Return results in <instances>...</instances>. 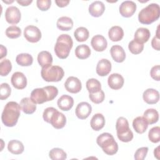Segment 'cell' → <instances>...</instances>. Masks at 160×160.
I'll list each match as a JSON object with an SVG mask.
<instances>
[{
	"instance_id": "1",
	"label": "cell",
	"mask_w": 160,
	"mask_h": 160,
	"mask_svg": "<svg viewBox=\"0 0 160 160\" xmlns=\"http://www.w3.org/2000/svg\"><path fill=\"white\" fill-rule=\"evenodd\" d=\"M20 105L14 101L8 102L4 106L1 115L2 123L8 127L14 126L18 121L21 111Z\"/></svg>"
},
{
	"instance_id": "2",
	"label": "cell",
	"mask_w": 160,
	"mask_h": 160,
	"mask_svg": "<svg viewBox=\"0 0 160 160\" xmlns=\"http://www.w3.org/2000/svg\"><path fill=\"white\" fill-rule=\"evenodd\" d=\"M58 94V89L53 86L36 88L31 93V99L35 104H42L53 100Z\"/></svg>"
},
{
	"instance_id": "3",
	"label": "cell",
	"mask_w": 160,
	"mask_h": 160,
	"mask_svg": "<svg viewBox=\"0 0 160 160\" xmlns=\"http://www.w3.org/2000/svg\"><path fill=\"white\" fill-rule=\"evenodd\" d=\"M73 46L71 37L66 34L58 36L54 46L56 55L60 59H66L68 57L70 51Z\"/></svg>"
},
{
	"instance_id": "4",
	"label": "cell",
	"mask_w": 160,
	"mask_h": 160,
	"mask_svg": "<svg viewBox=\"0 0 160 160\" xmlns=\"http://www.w3.org/2000/svg\"><path fill=\"white\" fill-rule=\"evenodd\" d=\"M159 16V6L156 3H151L140 11L138 20L143 24H150L158 19Z\"/></svg>"
},
{
	"instance_id": "5",
	"label": "cell",
	"mask_w": 160,
	"mask_h": 160,
	"mask_svg": "<svg viewBox=\"0 0 160 160\" xmlns=\"http://www.w3.org/2000/svg\"><path fill=\"white\" fill-rule=\"evenodd\" d=\"M96 142L102 151L108 155H114L118 151V144L112 135L109 132H104L98 136Z\"/></svg>"
},
{
	"instance_id": "6",
	"label": "cell",
	"mask_w": 160,
	"mask_h": 160,
	"mask_svg": "<svg viewBox=\"0 0 160 160\" xmlns=\"http://www.w3.org/2000/svg\"><path fill=\"white\" fill-rule=\"evenodd\" d=\"M116 129L118 139L124 142L131 141L133 139V132L129 128L128 120L124 117H119L116 121Z\"/></svg>"
},
{
	"instance_id": "7",
	"label": "cell",
	"mask_w": 160,
	"mask_h": 160,
	"mask_svg": "<svg viewBox=\"0 0 160 160\" xmlns=\"http://www.w3.org/2000/svg\"><path fill=\"white\" fill-rule=\"evenodd\" d=\"M41 74L42 78L47 82H58L64 77V72L61 67L51 65L48 68H42Z\"/></svg>"
},
{
	"instance_id": "8",
	"label": "cell",
	"mask_w": 160,
	"mask_h": 160,
	"mask_svg": "<svg viewBox=\"0 0 160 160\" xmlns=\"http://www.w3.org/2000/svg\"><path fill=\"white\" fill-rule=\"evenodd\" d=\"M24 36L28 41L34 43L41 39V32L38 27L29 25L24 28Z\"/></svg>"
},
{
	"instance_id": "9",
	"label": "cell",
	"mask_w": 160,
	"mask_h": 160,
	"mask_svg": "<svg viewBox=\"0 0 160 160\" xmlns=\"http://www.w3.org/2000/svg\"><path fill=\"white\" fill-rule=\"evenodd\" d=\"M21 18V14L19 9L14 6L8 7L5 12V19L9 24H18Z\"/></svg>"
},
{
	"instance_id": "10",
	"label": "cell",
	"mask_w": 160,
	"mask_h": 160,
	"mask_svg": "<svg viewBox=\"0 0 160 160\" xmlns=\"http://www.w3.org/2000/svg\"><path fill=\"white\" fill-rule=\"evenodd\" d=\"M119 12L124 18H129L136 10V4L132 1H123L119 6Z\"/></svg>"
},
{
	"instance_id": "11",
	"label": "cell",
	"mask_w": 160,
	"mask_h": 160,
	"mask_svg": "<svg viewBox=\"0 0 160 160\" xmlns=\"http://www.w3.org/2000/svg\"><path fill=\"white\" fill-rule=\"evenodd\" d=\"M64 87L67 91L74 94L79 92L81 90L82 84L78 78L70 76L66 79L64 83Z\"/></svg>"
},
{
	"instance_id": "12",
	"label": "cell",
	"mask_w": 160,
	"mask_h": 160,
	"mask_svg": "<svg viewBox=\"0 0 160 160\" xmlns=\"http://www.w3.org/2000/svg\"><path fill=\"white\" fill-rule=\"evenodd\" d=\"M92 107L87 102H81L79 103L75 109V113L77 117L81 119H86L91 113Z\"/></svg>"
},
{
	"instance_id": "13",
	"label": "cell",
	"mask_w": 160,
	"mask_h": 160,
	"mask_svg": "<svg viewBox=\"0 0 160 160\" xmlns=\"http://www.w3.org/2000/svg\"><path fill=\"white\" fill-rule=\"evenodd\" d=\"M11 83L14 88L18 89H22L27 85V79L25 75L21 72H15L11 78Z\"/></svg>"
},
{
	"instance_id": "14",
	"label": "cell",
	"mask_w": 160,
	"mask_h": 160,
	"mask_svg": "<svg viewBox=\"0 0 160 160\" xmlns=\"http://www.w3.org/2000/svg\"><path fill=\"white\" fill-rule=\"evenodd\" d=\"M91 44L96 51L102 52L106 49L108 42L103 36L97 34L92 38Z\"/></svg>"
},
{
	"instance_id": "15",
	"label": "cell",
	"mask_w": 160,
	"mask_h": 160,
	"mask_svg": "<svg viewBox=\"0 0 160 160\" xmlns=\"http://www.w3.org/2000/svg\"><path fill=\"white\" fill-rule=\"evenodd\" d=\"M124 80L123 77L118 73L111 74L108 79V83L109 86L114 90L121 89L124 84Z\"/></svg>"
},
{
	"instance_id": "16",
	"label": "cell",
	"mask_w": 160,
	"mask_h": 160,
	"mask_svg": "<svg viewBox=\"0 0 160 160\" xmlns=\"http://www.w3.org/2000/svg\"><path fill=\"white\" fill-rule=\"evenodd\" d=\"M143 100L149 104L157 103L159 100V92L152 88H149L145 90L142 94Z\"/></svg>"
},
{
	"instance_id": "17",
	"label": "cell",
	"mask_w": 160,
	"mask_h": 160,
	"mask_svg": "<svg viewBox=\"0 0 160 160\" xmlns=\"http://www.w3.org/2000/svg\"><path fill=\"white\" fill-rule=\"evenodd\" d=\"M66 123V118L64 114L58 110L52 114L50 124L56 129H61L64 127Z\"/></svg>"
},
{
	"instance_id": "18",
	"label": "cell",
	"mask_w": 160,
	"mask_h": 160,
	"mask_svg": "<svg viewBox=\"0 0 160 160\" xmlns=\"http://www.w3.org/2000/svg\"><path fill=\"white\" fill-rule=\"evenodd\" d=\"M96 73L100 76L108 75L111 71V63L107 59H101L96 66Z\"/></svg>"
},
{
	"instance_id": "19",
	"label": "cell",
	"mask_w": 160,
	"mask_h": 160,
	"mask_svg": "<svg viewBox=\"0 0 160 160\" xmlns=\"http://www.w3.org/2000/svg\"><path fill=\"white\" fill-rule=\"evenodd\" d=\"M57 104L58 106L61 110L68 111L72 108L74 104V99L71 96L67 94H64L58 99Z\"/></svg>"
},
{
	"instance_id": "20",
	"label": "cell",
	"mask_w": 160,
	"mask_h": 160,
	"mask_svg": "<svg viewBox=\"0 0 160 160\" xmlns=\"http://www.w3.org/2000/svg\"><path fill=\"white\" fill-rule=\"evenodd\" d=\"M105 6L102 1H95L89 6V12L93 17H99L104 12Z\"/></svg>"
},
{
	"instance_id": "21",
	"label": "cell",
	"mask_w": 160,
	"mask_h": 160,
	"mask_svg": "<svg viewBox=\"0 0 160 160\" xmlns=\"http://www.w3.org/2000/svg\"><path fill=\"white\" fill-rule=\"evenodd\" d=\"M113 60L117 62H122L125 60L126 53L124 49L119 45H114L110 49Z\"/></svg>"
},
{
	"instance_id": "22",
	"label": "cell",
	"mask_w": 160,
	"mask_h": 160,
	"mask_svg": "<svg viewBox=\"0 0 160 160\" xmlns=\"http://www.w3.org/2000/svg\"><path fill=\"white\" fill-rule=\"evenodd\" d=\"M22 111L27 114H31L35 112L36 109V104H35L31 98H24L21 100L19 104Z\"/></svg>"
},
{
	"instance_id": "23",
	"label": "cell",
	"mask_w": 160,
	"mask_h": 160,
	"mask_svg": "<svg viewBox=\"0 0 160 160\" xmlns=\"http://www.w3.org/2000/svg\"><path fill=\"white\" fill-rule=\"evenodd\" d=\"M38 62L42 68H48L52 65V56L49 52L42 51L38 55Z\"/></svg>"
},
{
	"instance_id": "24",
	"label": "cell",
	"mask_w": 160,
	"mask_h": 160,
	"mask_svg": "<svg viewBox=\"0 0 160 160\" xmlns=\"http://www.w3.org/2000/svg\"><path fill=\"white\" fill-rule=\"evenodd\" d=\"M151 36V33L148 28H139L134 34V40L141 44L146 42Z\"/></svg>"
},
{
	"instance_id": "25",
	"label": "cell",
	"mask_w": 160,
	"mask_h": 160,
	"mask_svg": "<svg viewBox=\"0 0 160 160\" xmlns=\"http://www.w3.org/2000/svg\"><path fill=\"white\" fill-rule=\"evenodd\" d=\"M132 127L136 132L142 134L146 131L148 124L143 117L138 116L133 120Z\"/></svg>"
},
{
	"instance_id": "26",
	"label": "cell",
	"mask_w": 160,
	"mask_h": 160,
	"mask_svg": "<svg viewBox=\"0 0 160 160\" xmlns=\"http://www.w3.org/2000/svg\"><path fill=\"white\" fill-rule=\"evenodd\" d=\"M91 127L94 131H99L105 124V119L104 116L101 113L95 114L91 120Z\"/></svg>"
},
{
	"instance_id": "27",
	"label": "cell",
	"mask_w": 160,
	"mask_h": 160,
	"mask_svg": "<svg viewBox=\"0 0 160 160\" xmlns=\"http://www.w3.org/2000/svg\"><path fill=\"white\" fill-rule=\"evenodd\" d=\"M108 36L112 41H121L124 36V31L121 27L114 26L111 27L108 31Z\"/></svg>"
},
{
	"instance_id": "28",
	"label": "cell",
	"mask_w": 160,
	"mask_h": 160,
	"mask_svg": "<svg viewBox=\"0 0 160 160\" xmlns=\"http://www.w3.org/2000/svg\"><path fill=\"white\" fill-rule=\"evenodd\" d=\"M56 25L57 28L61 31H69L73 27V21L69 17L62 16L58 19Z\"/></svg>"
},
{
	"instance_id": "29",
	"label": "cell",
	"mask_w": 160,
	"mask_h": 160,
	"mask_svg": "<svg viewBox=\"0 0 160 160\" xmlns=\"http://www.w3.org/2000/svg\"><path fill=\"white\" fill-rule=\"evenodd\" d=\"M24 145L20 141L11 140L8 144V151L13 154H20L24 151Z\"/></svg>"
},
{
	"instance_id": "30",
	"label": "cell",
	"mask_w": 160,
	"mask_h": 160,
	"mask_svg": "<svg viewBox=\"0 0 160 160\" xmlns=\"http://www.w3.org/2000/svg\"><path fill=\"white\" fill-rule=\"evenodd\" d=\"M143 118L145 119L148 124H152L158 122L159 119V113L155 109H148L144 111Z\"/></svg>"
},
{
	"instance_id": "31",
	"label": "cell",
	"mask_w": 160,
	"mask_h": 160,
	"mask_svg": "<svg viewBox=\"0 0 160 160\" xmlns=\"http://www.w3.org/2000/svg\"><path fill=\"white\" fill-rule=\"evenodd\" d=\"M16 61L21 66H29L32 64L33 58L28 53H21L16 56Z\"/></svg>"
},
{
	"instance_id": "32",
	"label": "cell",
	"mask_w": 160,
	"mask_h": 160,
	"mask_svg": "<svg viewBox=\"0 0 160 160\" xmlns=\"http://www.w3.org/2000/svg\"><path fill=\"white\" fill-rule=\"evenodd\" d=\"M75 55L78 58L80 59H86L91 55V49L88 45H79L75 49Z\"/></svg>"
},
{
	"instance_id": "33",
	"label": "cell",
	"mask_w": 160,
	"mask_h": 160,
	"mask_svg": "<svg viewBox=\"0 0 160 160\" xmlns=\"http://www.w3.org/2000/svg\"><path fill=\"white\" fill-rule=\"evenodd\" d=\"M75 39L78 42L86 41L89 36V31L84 27H79L74 32Z\"/></svg>"
},
{
	"instance_id": "34",
	"label": "cell",
	"mask_w": 160,
	"mask_h": 160,
	"mask_svg": "<svg viewBox=\"0 0 160 160\" xmlns=\"http://www.w3.org/2000/svg\"><path fill=\"white\" fill-rule=\"evenodd\" d=\"M86 88L89 93H94L101 90V82L95 78H91L86 81Z\"/></svg>"
},
{
	"instance_id": "35",
	"label": "cell",
	"mask_w": 160,
	"mask_h": 160,
	"mask_svg": "<svg viewBox=\"0 0 160 160\" xmlns=\"http://www.w3.org/2000/svg\"><path fill=\"white\" fill-rule=\"evenodd\" d=\"M49 156L52 160H64L67 158V154L63 149L55 148L49 151Z\"/></svg>"
},
{
	"instance_id": "36",
	"label": "cell",
	"mask_w": 160,
	"mask_h": 160,
	"mask_svg": "<svg viewBox=\"0 0 160 160\" xmlns=\"http://www.w3.org/2000/svg\"><path fill=\"white\" fill-rule=\"evenodd\" d=\"M12 69V64L11 61L5 59L0 62V74L1 76H7Z\"/></svg>"
},
{
	"instance_id": "37",
	"label": "cell",
	"mask_w": 160,
	"mask_h": 160,
	"mask_svg": "<svg viewBox=\"0 0 160 160\" xmlns=\"http://www.w3.org/2000/svg\"><path fill=\"white\" fill-rule=\"evenodd\" d=\"M21 34V29L16 26H11L6 30V35L10 39H15L19 38Z\"/></svg>"
},
{
	"instance_id": "38",
	"label": "cell",
	"mask_w": 160,
	"mask_h": 160,
	"mask_svg": "<svg viewBox=\"0 0 160 160\" xmlns=\"http://www.w3.org/2000/svg\"><path fill=\"white\" fill-rule=\"evenodd\" d=\"M128 48L131 53L134 54H138L142 51L144 49V44H141L133 39L129 42Z\"/></svg>"
},
{
	"instance_id": "39",
	"label": "cell",
	"mask_w": 160,
	"mask_h": 160,
	"mask_svg": "<svg viewBox=\"0 0 160 160\" xmlns=\"http://www.w3.org/2000/svg\"><path fill=\"white\" fill-rule=\"evenodd\" d=\"M148 138L150 141L157 143L160 141V128L155 126L152 128L148 132Z\"/></svg>"
},
{
	"instance_id": "40",
	"label": "cell",
	"mask_w": 160,
	"mask_h": 160,
	"mask_svg": "<svg viewBox=\"0 0 160 160\" xmlns=\"http://www.w3.org/2000/svg\"><path fill=\"white\" fill-rule=\"evenodd\" d=\"M89 98L90 100L95 103V104H99L104 100L105 94L103 91L100 90L99 91L94 93H89Z\"/></svg>"
},
{
	"instance_id": "41",
	"label": "cell",
	"mask_w": 160,
	"mask_h": 160,
	"mask_svg": "<svg viewBox=\"0 0 160 160\" xmlns=\"http://www.w3.org/2000/svg\"><path fill=\"white\" fill-rule=\"evenodd\" d=\"M11 89L8 83H2L0 89V99L1 100L6 99L11 94Z\"/></svg>"
},
{
	"instance_id": "42",
	"label": "cell",
	"mask_w": 160,
	"mask_h": 160,
	"mask_svg": "<svg viewBox=\"0 0 160 160\" xmlns=\"http://www.w3.org/2000/svg\"><path fill=\"white\" fill-rule=\"evenodd\" d=\"M148 152V147H142L136 150L134 154V159L136 160H143L145 159Z\"/></svg>"
},
{
	"instance_id": "43",
	"label": "cell",
	"mask_w": 160,
	"mask_h": 160,
	"mask_svg": "<svg viewBox=\"0 0 160 160\" xmlns=\"http://www.w3.org/2000/svg\"><path fill=\"white\" fill-rule=\"evenodd\" d=\"M57 111V109L53 107H49L47 108L44 109L43 114H42V118L43 119L48 122L50 123V121H51V118L52 116V114Z\"/></svg>"
},
{
	"instance_id": "44",
	"label": "cell",
	"mask_w": 160,
	"mask_h": 160,
	"mask_svg": "<svg viewBox=\"0 0 160 160\" xmlns=\"http://www.w3.org/2000/svg\"><path fill=\"white\" fill-rule=\"evenodd\" d=\"M36 4L38 8L42 11H47L49 9L51 4V0H38L36 1Z\"/></svg>"
},
{
	"instance_id": "45",
	"label": "cell",
	"mask_w": 160,
	"mask_h": 160,
	"mask_svg": "<svg viewBox=\"0 0 160 160\" xmlns=\"http://www.w3.org/2000/svg\"><path fill=\"white\" fill-rule=\"evenodd\" d=\"M150 75L151 78L157 81H159L160 80V66L159 65H156L153 66L150 71Z\"/></svg>"
},
{
	"instance_id": "46",
	"label": "cell",
	"mask_w": 160,
	"mask_h": 160,
	"mask_svg": "<svg viewBox=\"0 0 160 160\" xmlns=\"http://www.w3.org/2000/svg\"><path fill=\"white\" fill-rule=\"evenodd\" d=\"M151 45L152 47L157 50V51H159L160 49V45H159V38H158L156 36H155L151 41Z\"/></svg>"
},
{
	"instance_id": "47",
	"label": "cell",
	"mask_w": 160,
	"mask_h": 160,
	"mask_svg": "<svg viewBox=\"0 0 160 160\" xmlns=\"http://www.w3.org/2000/svg\"><path fill=\"white\" fill-rule=\"evenodd\" d=\"M56 4H57L58 6L60 8H63L66 6L69 3V1H65V0H56L55 1Z\"/></svg>"
},
{
	"instance_id": "48",
	"label": "cell",
	"mask_w": 160,
	"mask_h": 160,
	"mask_svg": "<svg viewBox=\"0 0 160 160\" xmlns=\"http://www.w3.org/2000/svg\"><path fill=\"white\" fill-rule=\"evenodd\" d=\"M32 2V0H17V2L22 6H27Z\"/></svg>"
},
{
	"instance_id": "49",
	"label": "cell",
	"mask_w": 160,
	"mask_h": 160,
	"mask_svg": "<svg viewBox=\"0 0 160 160\" xmlns=\"http://www.w3.org/2000/svg\"><path fill=\"white\" fill-rule=\"evenodd\" d=\"M7 55V49L6 47H4L3 45L1 44V56L0 59H2V58L5 57Z\"/></svg>"
},
{
	"instance_id": "50",
	"label": "cell",
	"mask_w": 160,
	"mask_h": 160,
	"mask_svg": "<svg viewBox=\"0 0 160 160\" xmlns=\"http://www.w3.org/2000/svg\"><path fill=\"white\" fill-rule=\"evenodd\" d=\"M154 156L159 159L160 158H159V146H158L156 149H154Z\"/></svg>"
}]
</instances>
